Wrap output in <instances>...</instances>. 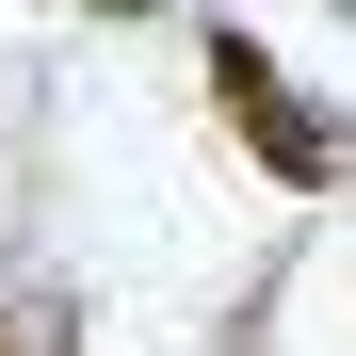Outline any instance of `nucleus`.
I'll list each match as a JSON object with an SVG mask.
<instances>
[{
	"mask_svg": "<svg viewBox=\"0 0 356 356\" xmlns=\"http://www.w3.org/2000/svg\"><path fill=\"white\" fill-rule=\"evenodd\" d=\"M211 97L243 113L259 178H291V195H324V178H340V130H324V113H308V97L275 81V49H259V33H211Z\"/></svg>",
	"mask_w": 356,
	"mask_h": 356,
	"instance_id": "f257e3e1",
	"label": "nucleus"
},
{
	"mask_svg": "<svg viewBox=\"0 0 356 356\" xmlns=\"http://www.w3.org/2000/svg\"><path fill=\"white\" fill-rule=\"evenodd\" d=\"M81 17H130V0H81Z\"/></svg>",
	"mask_w": 356,
	"mask_h": 356,
	"instance_id": "f03ea898",
	"label": "nucleus"
}]
</instances>
